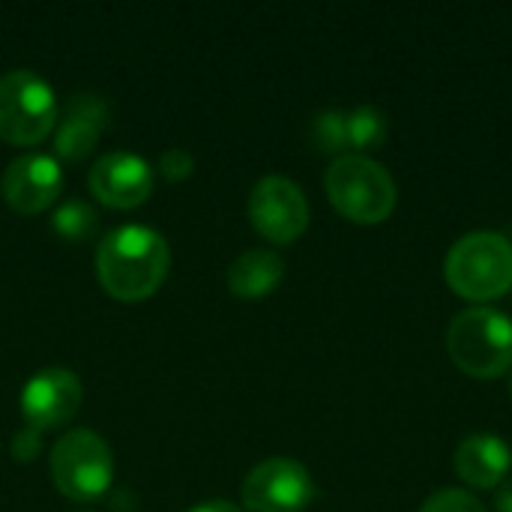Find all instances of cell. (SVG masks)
I'll list each match as a JSON object with an SVG mask.
<instances>
[{
	"label": "cell",
	"mask_w": 512,
	"mask_h": 512,
	"mask_svg": "<svg viewBox=\"0 0 512 512\" xmlns=\"http://www.w3.org/2000/svg\"><path fill=\"white\" fill-rule=\"evenodd\" d=\"M240 495L249 512H303L315 498V483L300 462L276 456L246 474Z\"/></svg>",
	"instance_id": "8"
},
{
	"label": "cell",
	"mask_w": 512,
	"mask_h": 512,
	"mask_svg": "<svg viewBox=\"0 0 512 512\" xmlns=\"http://www.w3.org/2000/svg\"><path fill=\"white\" fill-rule=\"evenodd\" d=\"M512 468L510 444L498 435H471L456 450V474L471 489H495L507 480Z\"/></svg>",
	"instance_id": "13"
},
{
	"label": "cell",
	"mask_w": 512,
	"mask_h": 512,
	"mask_svg": "<svg viewBox=\"0 0 512 512\" xmlns=\"http://www.w3.org/2000/svg\"><path fill=\"white\" fill-rule=\"evenodd\" d=\"M192 168H195V159H192V153L183 150V147H168V150L159 156V174H162L165 180H183V177L192 174Z\"/></svg>",
	"instance_id": "19"
},
{
	"label": "cell",
	"mask_w": 512,
	"mask_h": 512,
	"mask_svg": "<svg viewBox=\"0 0 512 512\" xmlns=\"http://www.w3.org/2000/svg\"><path fill=\"white\" fill-rule=\"evenodd\" d=\"M108 102L99 93H78L69 99L63 114L57 117V135H54V150L57 156L69 162H81L84 156L93 153L99 135L108 126Z\"/></svg>",
	"instance_id": "12"
},
{
	"label": "cell",
	"mask_w": 512,
	"mask_h": 512,
	"mask_svg": "<svg viewBox=\"0 0 512 512\" xmlns=\"http://www.w3.org/2000/svg\"><path fill=\"white\" fill-rule=\"evenodd\" d=\"M309 138L315 144L318 153H327V156H348L351 150V141H348V111H321L315 114L312 120V129H309Z\"/></svg>",
	"instance_id": "16"
},
{
	"label": "cell",
	"mask_w": 512,
	"mask_h": 512,
	"mask_svg": "<svg viewBox=\"0 0 512 512\" xmlns=\"http://www.w3.org/2000/svg\"><path fill=\"white\" fill-rule=\"evenodd\" d=\"M87 183H90V192L102 204L132 210L150 198L153 168L147 165V159H141L132 150H111L93 162Z\"/></svg>",
	"instance_id": "9"
},
{
	"label": "cell",
	"mask_w": 512,
	"mask_h": 512,
	"mask_svg": "<svg viewBox=\"0 0 512 512\" xmlns=\"http://www.w3.org/2000/svg\"><path fill=\"white\" fill-rule=\"evenodd\" d=\"M444 276L462 300H498L512 288V243L495 231L465 234L450 246Z\"/></svg>",
	"instance_id": "2"
},
{
	"label": "cell",
	"mask_w": 512,
	"mask_h": 512,
	"mask_svg": "<svg viewBox=\"0 0 512 512\" xmlns=\"http://www.w3.org/2000/svg\"><path fill=\"white\" fill-rule=\"evenodd\" d=\"M249 219L261 237L288 246L309 225L306 192L282 174H267L249 192Z\"/></svg>",
	"instance_id": "7"
},
{
	"label": "cell",
	"mask_w": 512,
	"mask_h": 512,
	"mask_svg": "<svg viewBox=\"0 0 512 512\" xmlns=\"http://www.w3.org/2000/svg\"><path fill=\"white\" fill-rule=\"evenodd\" d=\"M324 189L330 204L357 225H378L390 219L399 201L390 171L363 153L333 159L324 174Z\"/></svg>",
	"instance_id": "3"
},
{
	"label": "cell",
	"mask_w": 512,
	"mask_h": 512,
	"mask_svg": "<svg viewBox=\"0 0 512 512\" xmlns=\"http://www.w3.org/2000/svg\"><path fill=\"white\" fill-rule=\"evenodd\" d=\"M54 123L57 99L42 75L33 69H9L0 75V138L6 144H39Z\"/></svg>",
	"instance_id": "5"
},
{
	"label": "cell",
	"mask_w": 512,
	"mask_h": 512,
	"mask_svg": "<svg viewBox=\"0 0 512 512\" xmlns=\"http://www.w3.org/2000/svg\"><path fill=\"white\" fill-rule=\"evenodd\" d=\"M39 450H42V432H36L30 426H24L21 432H15V438H12V456L18 462H33L39 456Z\"/></svg>",
	"instance_id": "20"
},
{
	"label": "cell",
	"mask_w": 512,
	"mask_h": 512,
	"mask_svg": "<svg viewBox=\"0 0 512 512\" xmlns=\"http://www.w3.org/2000/svg\"><path fill=\"white\" fill-rule=\"evenodd\" d=\"M0 189L6 204L15 213L33 216L48 210L63 189V168L48 153H24L9 162L0 177Z\"/></svg>",
	"instance_id": "11"
},
{
	"label": "cell",
	"mask_w": 512,
	"mask_h": 512,
	"mask_svg": "<svg viewBox=\"0 0 512 512\" xmlns=\"http://www.w3.org/2000/svg\"><path fill=\"white\" fill-rule=\"evenodd\" d=\"M171 270L165 237L147 225H123L99 240L96 276L102 288L126 303L156 294Z\"/></svg>",
	"instance_id": "1"
},
{
	"label": "cell",
	"mask_w": 512,
	"mask_h": 512,
	"mask_svg": "<svg viewBox=\"0 0 512 512\" xmlns=\"http://www.w3.org/2000/svg\"><path fill=\"white\" fill-rule=\"evenodd\" d=\"M189 512H243L237 504H231V501H204V504H198L195 510Z\"/></svg>",
	"instance_id": "22"
},
{
	"label": "cell",
	"mask_w": 512,
	"mask_h": 512,
	"mask_svg": "<svg viewBox=\"0 0 512 512\" xmlns=\"http://www.w3.org/2000/svg\"><path fill=\"white\" fill-rule=\"evenodd\" d=\"M447 351L465 375L501 378L512 369V321L489 306L465 309L447 327Z\"/></svg>",
	"instance_id": "4"
},
{
	"label": "cell",
	"mask_w": 512,
	"mask_h": 512,
	"mask_svg": "<svg viewBox=\"0 0 512 512\" xmlns=\"http://www.w3.org/2000/svg\"><path fill=\"white\" fill-rule=\"evenodd\" d=\"M285 276V261L273 249H249L237 255L228 267V288L234 297L258 300L276 291Z\"/></svg>",
	"instance_id": "14"
},
{
	"label": "cell",
	"mask_w": 512,
	"mask_h": 512,
	"mask_svg": "<svg viewBox=\"0 0 512 512\" xmlns=\"http://www.w3.org/2000/svg\"><path fill=\"white\" fill-rule=\"evenodd\" d=\"M78 405H81V381L69 369H42L21 390L24 423L36 432H48L69 423Z\"/></svg>",
	"instance_id": "10"
},
{
	"label": "cell",
	"mask_w": 512,
	"mask_h": 512,
	"mask_svg": "<svg viewBox=\"0 0 512 512\" xmlns=\"http://www.w3.org/2000/svg\"><path fill=\"white\" fill-rule=\"evenodd\" d=\"M51 225L54 231L69 240V243H81V240H90L99 228V219H96V210L81 201V198H72L66 204H60L51 216Z\"/></svg>",
	"instance_id": "17"
},
{
	"label": "cell",
	"mask_w": 512,
	"mask_h": 512,
	"mask_svg": "<svg viewBox=\"0 0 512 512\" xmlns=\"http://www.w3.org/2000/svg\"><path fill=\"white\" fill-rule=\"evenodd\" d=\"M420 512H486V507L465 489H444L432 495Z\"/></svg>",
	"instance_id": "18"
},
{
	"label": "cell",
	"mask_w": 512,
	"mask_h": 512,
	"mask_svg": "<svg viewBox=\"0 0 512 512\" xmlns=\"http://www.w3.org/2000/svg\"><path fill=\"white\" fill-rule=\"evenodd\" d=\"M54 486L78 504L96 501L114 480V456L102 435L90 429L66 432L51 450Z\"/></svg>",
	"instance_id": "6"
},
{
	"label": "cell",
	"mask_w": 512,
	"mask_h": 512,
	"mask_svg": "<svg viewBox=\"0 0 512 512\" xmlns=\"http://www.w3.org/2000/svg\"><path fill=\"white\" fill-rule=\"evenodd\" d=\"M78 512H87V510H78Z\"/></svg>",
	"instance_id": "24"
},
{
	"label": "cell",
	"mask_w": 512,
	"mask_h": 512,
	"mask_svg": "<svg viewBox=\"0 0 512 512\" xmlns=\"http://www.w3.org/2000/svg\"><path fill=\"white\" fill-rule=\"evenodd\" d=\"M495 510L512 512V480H504V483L498 486V495H495Z\"/></svg>",
	"instance_id": "21"
},
{
	"label": "cell",
	"mask_w": 512,
	"mask_h": 512,
	"mask_svg": "<svg viewBox=\"0 0 512 512\" xmlns=\"http://www.w3.org/2000/svg\"><path fill=\"white\" fill-rule=\"evenodd\" d=\"M510 399H512V378H510Z\"/></svg>",
	"instance_id": "23"
},
{
	"label": "cell",
	"mask_w": 512,
	"mask_h": 512,
	"mask_svg": "<svg viewBox=\"0 0 512 512\" xmlns=\"http://www.w3.org/2000/svg\"><path fill=\"white\" fill-rule=\"evenodd\" d=\"M387 114L375 105H360L348 111V141L351 150H378L387 141Z\"/></svg>",
	"instance_id": "15"
}]
</instances>
